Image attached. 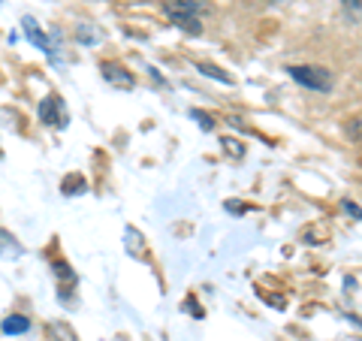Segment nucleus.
Wrapping results in <instances>:
<instances>
[{
	"label": "nucleus",
	"instance_id": "f257e3e1",
	"mask_svg": "<svg viewBox=\"0 0 362 341\" xmlns=\"http://www.w3.org/2000/svg\"><path fill=\"white\" fill-rule=\"evenodd\" d=\"M166 16L173 18V25H178L181 30L187 33H202V25H199V4H194V0H166L163 4Z\"/></svg>",
	"mask_w": 362,
	"mask_h": 341
},
{
	"label": "nucleus",
	"instance_id": "f03ea898",
	"mask_svg": "<svg viewBox=\"0 0 362 341\" xmlns=\"http://www.w3.org/2000/svg\"><path fill=\"white\" fill-rule=\"evenodd\" d=\"M21 30H25V37H28L33 45H37V49H40L54 67L61 64V61H58V49H54V40L40 28V21H37V18H33V16H21Z\"/></svg>",
	"mask_w": 362,
	"mask_h": 341
},
{
	"label": "nucleus",
	"instance_id": "7ed1b4c3",
	"mask_svg": "<svg viewBox=\"0 0 362 341\" xmlns=\"http://www.w3.org/2000/svg\"><path fill=\"white\" fill-rule=\"evenodd\" d=\"M37 118L45 124V127H66V124H70V112H66V103L58 94H49V97L40 100Z\"/></svg>",
	"mask_w": 362,
	"mask_h": 341
},
{
	"label": "nucleus",
	"instance_id": "20e7f679",
	"mask_svg": "<svg viewBox=\"0 0 362 341\" xmlns=\"http://www.w3.org/2000/svg\"><path fill=\"white\" fill-rule=\"evenodd\" d=\"M287 73L296 79L299 85L311 88V91H329L332 88V73L323 70V67H311V64H305V67H287Z\"/></svg>",
	"mask_w": 362,
	"mask_h": 341
},
{
	"label": "nucleus",
	"instance_id": "39448f33",
	"mask_svg": "<svg viewBox=\"0 0 362 341\" xmlns=\"http://www.w3.org/2000/svg\"><path fill=\"white\" fill-rule=\"evenodd\" d=\"M100 70H103V79H106L112 88H121V91H133L136 88V79H133V73L127 70V67H121V64H103Z\"/></svg>",
	"mask_w": 362,
	"mask_h": 341
},
{
	"label": "nucleus",
	"instance_id": "423d86ee",
	"mask_svg": "<svg viewBox=\"0 0 362 341\" xmlns=\"http://www.w3.org/2000/svg\"><path fill=\"white\" fill-rule=\"evenodd\" d=\"M30 317L25 314H6L4 320H0V333L4 335H28L30 333Z\"/></svg>",
	"mask_w": 362,
	"mask_h": 341
},
{
	"label": "nucleus",
	"instance_id": "0eeeda50",
	"mask_svg": "<svg viewBox=\"0 0 362 341\" xmlns=\"http://www.w3.org/2000/svg\"><path fill=\"white\" fill-rule=\"evenodd\" d=\"M21 254H25V245L9 230H0V260H18Z\"/></svg>",
	"mask_w": 362,
	"mask_h": 341
},
{
	"label": "nucleus",
	"instance_id": "6e6552de",
	"mask_svg": "<svg viewBox=\"0 0 362 341\" xmlns=\"http://www.w3.org/2000/svg\"><path fill=\"white\" fill-rule=\"evenodd\" d=\"M124 242H127V254H133V257H145V238H142V233L139 230H133V226H127L124 230Z\"/></svg>",
	"mask_w": 362,
	"mask_h": 341
},
{
	"label": "nucleus",
	"instance_id": "1a4fd4ad",
	"mask_svg": "<svg viewBox=\"0 0 362 341\" xmlns=\"http://www.w3.org/2000/svg\"><path fill=\"white\" fill-rule=\"evenodd\" d=\"M85 190H88V181L78 173H70L61 181V193H64V197H78V193H85Z\"/></svg>",
	"mask_w": 362,
	"mask_h": 341
},
{
	"label": "nucleus",
	"instance_id": "9d476101",
	"mask_svg": "<svg viewBox=\"0 0 362 341\" xmlns=\"http://www.w3.org/2000/svg\"><path fill=\"white\" fill-rule=\"evenodd\" d=\"M197 70H199L202 76H211V79H218V82H223V85H233V76L226 73V70H221V67H214V64L199 61V64H197Z\"/></svg>",
	"mask_w": 362,
	"mask_h": 341
},
{
	"label": "nucleus",
	"instance_id": "9b49d317",
	"mask_svg": "<svg viewBox=\"0 0 362 341\" xmlns=\"http://www.w3.org/2000/svg\"><path fill=\"white\" fill-rule=\"evenodd\" d=\"M52 272H54V278H58V281H66L70 287H76V275L70 272V266H66L64 260H54V263H52Z\"/></svg>",
	"mask_w": 362,
	"mask_h": 341
},
{
	"label": "nucleus",
	"instance_id": "f8f14e48",
	"mask_svg": "<svg viewBox=\"0 0 362 341\" xmlns=\"http://www.w3.org/2000/svg\"><path fill=\"white\" fill-rule=\"evenodd\" d=\"M76 40H78V42H88V45H90V42H97V40H100V33H94V30H90V25H82V28L76 30Z\"/></svg>",
	"mask_w": 362,
	"mask_h": 341
},
{
	"label": "nucleus",
	"instance_id": "ddd939ff",
	"mask_svg": "<svg viewBox=\"0 0 362 341\" xmlns=\"http://www.w3.org/2000/svg\"><path fill=\"white\" fill-rule=\"evenodd\" d=\"M190 115H194V118L199 121V127H202V130H211V127H214V121H211L209 115H202V112H197V109H194Z\"/></svg>",
	"mask_w": 362,
	"mask_h": 341
},
{
	"label": "nucleus",
	"instance_id": "4468645a",
	"mask_svg": "<svg viewBox=\"0 0 362 341\" xmlns=\"http://www.w3.org/2000/svg\"><path fill=\"white\" fill-rule=\"evenodd\" d=\"M347 133L354 136V139H359L362 142V121H350V127H347Z\"/></svg>",
	"mask_w": 362,
	"mask_h": 341
},
{
	"label": "nucleus",
	"instance_id": "2eb2a0df",
	"mask_svg": "<svg viewBox=\"0 0 362 341\" xmlns=\"http://www.w3.org/2000/svg\"><path fill=\"white\" fill-rule=\"evenodd\" d=\"M344 209H347L350 214H356V218H362V209H359V206H354L350 200H344Z\"/></svg>",
	"mask_w": 362,
	"mask_h": 341
}]
</instances>
